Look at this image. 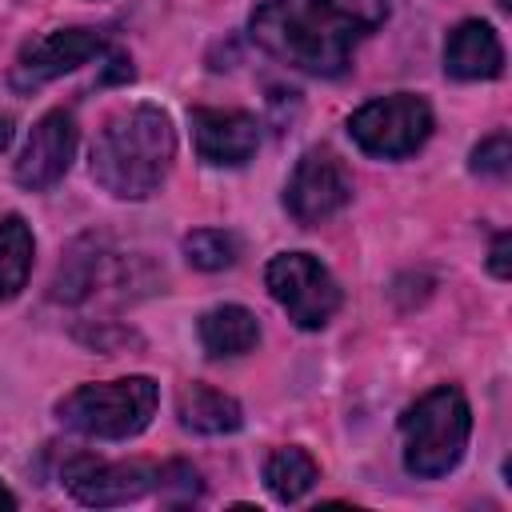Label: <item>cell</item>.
Here are the masks:
<instances>
[{
    "mask_svg": "<svg viewBox=\"0 0 512 512\" xmlns=\"http://www.w3.org/2000/svg\"><path fill=\"white\" fill-rule=\"evenodd\" d=\"M388 20V0H264L248 32L288 68L308 76H340L360 40Z\"/></svg>",
    "mask_w": 512,
    "mask_h": 512,
    "instance_id": "6da1fadb",
    "label": "cell"
},
{
    "mask_svg": "<svg viewBox=\"0 0 512 512\" xmlns=\"http://www.w3.org/2000/svg\"><path fill=\"white\" fill-rule=\"evenodd\" d=\"M172 160V116L156 104H132L104 120L92 144V180L116 200H144L164 184Z\"/></svg>",
    "mask_w": 512,
    "mask_h": 512,
    "instance_id": "7a4b0ae2",
    "label": "cell"
},
{
    "mask_svg": "<svg viewBox=\"0 0 512 512\" xmlns=\"http://www.w3.org/2000/svg\"><path fill=\"white\" fill-rule=\"evenodd\" d=\"M400 436H404V468L412 476L436 480V476L452 472L472 436V408H468L464 392L452 384L424 392L416 404L404 408Z\"/></svg>",
    "mask_w": 512,
    "mask_h": 512,
    "instance_id": "3957f363",
    "label": "cell"
},
{
    "mask_svg": "<svg viewBox=\"0 0 512 512\" xmlns=\"http://www.w3.org/2000/svg\"><path fill=\"white\" fill-rule=\"evenodd\" d=\"M160 388L148 376H124V380H100V384H80L72 388L60 404L56 416L64 428L92 436V440H128L144 432L156 416Z\"/></svg>",
    "mask_w": 512,
    "mask_h": 512,
    "instance_id": "277c9868",
    "label": "cell"
},
{
    "mask_svg": "<svg viewBox=\"0 0 512 512\" xmlns=\"http://www.w3.org/2000/svg\"><path fill=\"white\" fill-rule=\"evenodd\" d=\"M348 136L376 160H404L432 136V108L416 92H392L360 104L348 116Z\"/></svg>",
    "mask_w": 512,
    "mask_h": 512,
    "instance_id": "5b68a950",
    "label": "cell"
},
{
    "mask_svg": "<svg viewBox=\"0 0 512 512\" xmlns=\"http://www.w3.org/2000/svg\"><path fill=\"white\" fill-rule=\"evenodd\" d=\"M264 284L272 300L288 312L296 328H324L340 308V284L336 276L308 252H280L264 268Z\"/></svg>",
    "mask_w": 512,
    "mask_h": 512,
    "instance_id": "8992f818",
    "label": "cell"
},
{
    "mask_svg": "<svg viewBox=\"0 0 512 512\" xmlns=\"http://www.w3.org/2000/svg\"><path fill=\"white\" fill-rule=\"evenodd\" d=\"M348 200H352V176L344 172L332 148H308L284 184V208L304 228L332 220L336 212L348 208Z\"/></svg>",
    "mask_w": 512,
    "mask_h": 512,
    "instance_id": "52a82bcc",
    "label": "cell"
},
{
    "mask_svg": "<svg viewBox=\"0 0 512 512\" xmlns=\"http://www.w3.org/2000/svg\"><path fill=\"white\" fill-rule=\"evenodd\" d=\"M60 480L64 488L92 508H112V504H128L140 500L148 492H156V464L144 460H100L92 452H72L60 464Z\"/></svg>",
    "mask_w": 512,
    "mask_h": 512,
    "instance_id": "ba28073f",
    "label": "cell"
},
{
    "mask_svg": "<svg viewBox=\"0 0 512 512\" xmlns=\"http://www.w3.org/2000/svg\"><path fill=\"white\" fill-rule=\"evenodd\" d=\"M104 48H108V40L96 28H56V32H44V36L28 40L16 52L8 84H12V92H36V88L52 84L56 76L76 72L80 64L104 56Z\"/></svg>",
    "mask_w": 512,
    "mask_h": 512,
    "instance_id": "9c48e42d",
    "label": "cell"
},
{
    "mask_svg": "<svg viewBox=\"0 0 512 512\" xmlns=\"http://www.w3.org/2000/svg\"><path fill=\"white\" fill-rule=\"evenodd\" d=\"M76 140H80V132H76V116L68 108L44 112L16 160V184L28 192H44L56 180H64V172L72 168V156H76Z\"/></svg>",
    "mask_w": 512,
    "mask_h": 512,
    "instance_id": "30bf717a",
    "label": "cell"
},
{
    "mask_svg": "<svg viewBox=\"0 0 512 512\" xmlns=\"http://www.w3.org/2000/svg\"><path fill=\"white\" fill-rule=\"evenodd\" d=\"M188 120L196 156L212 168H240L260 148V124L244 108H192Z\"/></svg>",
    "mask_w": 512,
    "mask_h": 512,
    "instance_id": "8fae6325",
    "label": "cell"
},
{
    "mask_svg": "<svg viewBox=\"0 0 512 512\" xmlns=\"http://www.w3.org/2000/svg\"><path fill=\"white\" fill-rule=\"evenodd\" d=\"M444 72L456 80H492L504 72V44L484 20H460L444 40Z\"/></svg>",
    "mask_w": 512,
    "mask_h": 512,
    "instance_id": "7c38bea8",
    "label": "cell"
},
{
    "mask_svg": "<svg viewBox=\"0 0 512 512\" xmlns=\"http://www.w3.org/2000/svg\"><path fill=\"white\" fill-rule=\"evenodd\" d=\"M176 416L188 432H200V436H224L244 424V408L212 384H184L176 392Z\"/></svg>",
    "mask_w": 512,
    "mask_h": 512,
    "instance_id": "4fadbf2b",
    "label": "cell"
},
{
    "mask_svg": "<svg viewBox=\"0 0 512 512\" xmlns=\"http://www.w3.org/2000/svg\"><path fill=\"white\" fill-rule=\"evenodd\" d=\"M200 332V344L212 360H224V356H244L260 344V324L256 316L244 308V304H216L200 316L196 324Z\"/></svg>",
    "mask_w": 512,
    "mask_h": 512,
    "instance_id": "5bb4252c",
    "label": "cell"
},
{
    "mask_svg": "<svg viewBox=\"0 0 512 512\" xmlns=\"http://www.w3.org/2000/svg\"><path fill=\"white\" fill-rule=\"evenodd\" d=\"M108 264H112V252H104L96 240H80V244L64 256V264H60V272H56V280H52V300L76 304V300L92 296L96 284H104Z\"/></svg>",
    "mask_w": 512,
    "mask_h": 512,
    "instance_id": "9a60e30c",
    "label": "cell"
},
{
    "mask_svg": "<svg viewBox=\"0 0 512 512\" xmlns=\"http://www.w3.org/2000/svg\"><path fill=\"white\" fill-rule=\"evenodd\" d=\"M32 256H36V240L28 220L20 212L0 216V304L20 296V288L32 276Z\"/></svg>",
    "mask_w": 512,
    "mask_h": 512,
    "instance_id": "2e32d148",
    "label": "cell"
},
{
    "mask_svg": "<svg viewBox=\"0 0 512 512\" xmlns=\"http://www.w3.org/2000/svg\"><path fill=\"white\" fill-rule=\"evenodd\" d=\"M316 480H320V464H316L304 448H296V444L276 448V452L264 460V484H268V492H272L280 504H296L300 496L312 492Z\"/></svg>",
    "mask_w": 512,
    "mask_h": 512,
    "instance_id": "e0dca14e",
    "label": "cell"
},
{
    "mask_svg": "<svg viewBox=\"0 0 512 512\" xmlns=\"http://www.w3.org/2000/svg\"><path fill=\"white\" fill-rule=\"evenodd\" d=\"M184 260L200 272H224L240 260V236L228 228H196L184 236Z\"/></svg>",
    "mask_w": 512,
    "mask_h": 512,
    "instance_id": "ac0fdd59",
    "label": "cell"
},
{
    "mask_svg": "<svg viewBox=\"0 0 512 512\" xmlns=\"http://www.w3.org/2000/svg\"><path fill=\"white\" fill-rule=\"evenodd\" d=\"M156 492H160L164 500H196V496L204 492V484H200V472H196L192 464L168 460V464L156 468Z\"/></svg>",
    "mask_w": 512,
    "mask_h": 512,
    "instance_id": "d6986e66",
    "label": "cell"
},
{
    "mask_svg": "<svg viewBox=\"0 0 512 512\" xmlns=\"http://www.w3.org/2000/svg\"><path fill=\"white\" fill-rule=\"evenodd\" d=\"M512 168V140L508 132H492L472 148V172L476 176H508Z\"/></svg>",
    "mask_w": 512,
    "mask_h": 512,
    "instance_id": "ffe728a7",
    "label": "cell"
},
{
    "mask_svg": "<svg viewBox=\"0 0 512 512\" xmlns=\"http://www.w3.org/2000/svg\"><path fill=\"white\" fill-rule=\"evenodd\" d=\"M512 236L508 232H496L492 236V252H488V268H492V276L496 280H508L512 276Z\"/></svg>",
    "mask_w": 512,
    "mask_h": 512,
    "instance_id": "44dd1931",
    "label": "cell"
},
{
    "mask_svg": "<svg viewBox=\"0 0 512 512\" xmlns=\"http://www.w3.org/2000/svg\"><path fill=\"white\" fill-rule=\"evenodd\" d=\"M100 80H104V84H108V80H132V60H128V56H112V60H108V72H104Z\"/></svg>",
    "mask_w": 512,
    "mask_h": 512,
    "instance_id": "7402d4cb",
    "label": "cell"
},
{
    "mask_svg": "<svg viewBox=\"0 0 512 512\" xmlns=\"http://www.w3.org/2000/svg\"><path fill=\"white\" fill-rule=\"evenodd\" d=\"M12 144V116H0V152Z\"/></svg>",
    "mask_w": 512,
    "mask_h": 512,
    "instance_id": "603a6c76",
    "label": "cell"
},
{
    "mask_svg": "<svg viewBox=\"0 0 512 512\" xmlns=\"http://www.w3.org/2000/svg\"><path fill=\"white\" fill-rule=\"evenodd\" d=\"M0 508H4V512H12V508H16V496H12L4 484H0Z\"/></svg>",
    "mask_w": 512,
    "mask_h": 512,
    "instance_id": "cb8c5ba5",
    "label": "cell"
},
{
    "mask_svg": "<svg viewBox=\"0 0 512 512\" xmlns=\"http://www.w3.org/2000/svg\"><path fill=\"white\" fill-rule=\"evenodd\" d=\"M496 4H500V8H504V12H508V8H512V0H496Z\"/></svg>",
    "mask_w": 512,
    "mask_h": 512,
    "instance_id": "d4e9b609",
    "label": "cell"
}]
</instances>
